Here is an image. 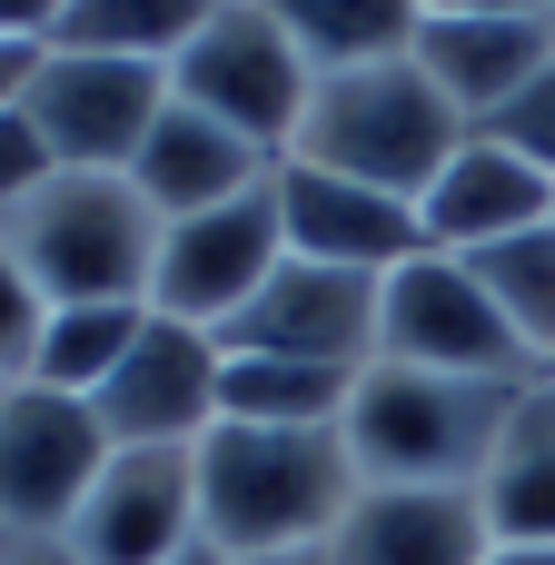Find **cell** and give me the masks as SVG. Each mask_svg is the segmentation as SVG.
Instances as JSON below:
<instances>
[{
	"instance_id": "6da1fadb",
	"label": "cell",
	"mask_w": 555,
	"mask_h": 565,
	"mask_svg": "<svg viewBox=\"0 0 555 565\" xmlns=\"http://www.w3.org/2000/svg\"><path fill=\"white\" fill-rule=\"evenodd\" d=\"M348 507H357L348 427H238V417H218L199 437V536L228 565L328 546Z\"/></svg>"
},
{
	"instance_id": "7a4b0ae2",
	"label": "cell",
	"mask_w": 555,
	"mask_h": 565,
	"mask_svg": "<svg viewBox=\"0 0 555 565\" xmlns=\"http://www.w3.org/2000/svg\"><path fill=\"white\" fill-rule=\"evenodd\" d=\"M0 238H10V258L30 268L40 308H149L169 218H159L129 179L50 169V179L0 218Z\"/></svg>"
},
{
	"instance_id": "3957f363",
	"label": "cell",
	"mask_w": 555,
	"mask_h": 565,
	"mask_svg": "<svg viewBox=\"0 0 555 565\" xmlns=\"http://www.w3.org/2000/svg\"><path fill=\"white\" fill-rule=\"evenodd\" d=\"M536 387V377H526ZM526 387L497 377H437V367H367L357 407H348V457L357 487H437V497H477L487 457L516 417Z\"/></svg>"
},
{
	"instance_id": "277c9868",
	"label": "cell",
	"mask_w": 555,
	"mask_h": 565,
	"mask_svg": "<svg viewBox=\"0 0 555 565\" xmlns=\"http://www.w3.org/2000/svg\"><path fill=\"white\" fill-rule=\"evenodd\" d=\"M467 149V119L447 109V89L407 60H377V70H348V79H318L308 89V119H298V169H328V179H367L387 199H427V179Z\"/></svg>"
},
{
	"instance_id": "5b68a950",
	"label": "cell",
	"mask_w": 555,
	"mask_h": 565,
	"mask_svg": "<svg viewBox=\"0 0 555 565\" xmlns=\"http://www.w3.org/2000/svg\"><path fill=\"white\" fill-rule=\"evenodd\" d=\"M308 50L288 30V0H209L189 50L169 60V99L238 129L248 149L288 159L298 149V119H308Z\"/></svg>"
},
{
	"instance_id": "8992f818",
	"label": "cell",
	"mask_w": 555,
	"mask_h": 565,
	"mask_svg": "<svg viewBox=\"0 0 555 565\" xmlns=\"http://www.w3.org/2000/svg\"><path fill=\"white\" fill-rule=\"evenodd\" d=\"M20 119L40 129L50 169H99V179H129L149 129L169 119V70L149 60H99V50H50Z\"/></svg>"
},
{
	"instance_id": "52a82bcc",
	"label": "cell",
	"mask_w": 555,
	"mask_h": 565,
	"mask_svg": "<svg viewBox=\"0 0 555 565\" xmlns=\"http://www.w3.org/2000/svg\"><path fill=\"white\" fill-rule=\"evenodd\" d=\"M377 367H437V377H497V387H526L536 358L506 338L497 298L477 288L467 258L427 248L387 278V308H377Z\"/></svg>"
},
{
	"instance_id": "ba28073f",
	"label": "cell",
	"mask_w": 555,
	"mask_h": 565,
	"mask_svg": "<svg viewBox=\"0 0 555 565\" xmlns=\"http://www.w3.org/2000/svg\"><path fill=\"white\" fill-rule=\"evenodd\" d=\"M99 467H109V437L79 397L30 387V377L0 387V526L20 546H60Z\"/></svg>"
},
{
	"instance_id": "9c48e42d",
	"label": "cell",
	"mask_w": 555,
	"mask_h": 565,
	"mask_svg": "<svg viewBox=\"0 0 555 565\" xmlns=\"http://www.w3.org/2000/svg\"><path fill=\"white\" fill-rule=\"evenodd\" d=\"M278 268H288V228H278V179H268V189H248V199H228V209L169 218L149 308L179 318V328H209V338H218Z\"/></svg>"
},
{
	"instance_id": "30bf717a",
	"label": "cell",
	"mask_w": 555,
	"mask_h": 565,
	"mask_svg": "<svg viewBox=\"0 0 555 565\" xmlns=\"http://www.w3.org/2000/svg\"><path fill=\"white\" fill-rule=\"evenodd\" d=\"M417 70L467 129H487L536 70H555V0H417Z\"/></svg>"
},
{
	"instance_id": "8fae6325",
	"label": "cell",
	"mask_w": 555,
	"mask_h": 565,
	"mask_svg": "<svg viewBox=\"0 0 555 565\" xmlns=\"http://www.w3.org/2000/svg\"><path fill=\"white\" fill-rule=\"evenodd\" d=\"M70 565H179L199 536V447H109L70 516Z\"/></svg>"
},
{
	"instance_id": "7c38bea8",
	"label": "cell",
	"mask_w": 555,
	"mask_h": 565,
	"mask_svg": "<svg viewBox=\"0 0 555 565\" xmlns=\"http://www.w3.org/2000/svg\"><path fill=\"white\" fill-rule=\"evenodd\" d=\"M377 308H387V278H357V268H318V258H288L228 328L218 348L228 358H308V367H377Z\"/></svg>"
},
{
	"instance_id": "4fadbf2b",
	"label": "cell",
	"mask_w": 555,
	"mask_h": 565,
	"mask_svg": "<svg viewBox=\"0 0 555 565\" xmlns=\"http://www.w3.org/2000/svg\"><path fill=\"white\" fill-rule=\"evenodd\" d=\"M218 377H228L218 338L149 308V328L129 338V358H119V377L89 397V417H99L109 447H199V437L218 427Z\"/></svg>"
},
{
	"instance_id": "5bb4252c",
	"label": "cell",
	"mask_w": 555,
	"mask_h": 565,
	"mask_svg": "<svg viewBox=\"0 0 555 565\" xmlns=\"http://www.w3.org/2000/svg\"><path fill=\"white\" fill-rule=\"evenodd\" d=\"M278 228H288V258L357 268V278H397L407 258H427L417 199H387L367 179H328L298 159H278Z\"/></svg>"
},
{
	"instance_id": "9a60e30c",
	"label": "cell",
	"mask_w": 555,
	"mask_h": 565,
	"mask_svg": "<svg viewBox=\"0 0 555 565\" xmlns=\"http://www.w3.org/2000/svg\"><path fill=\"white\" fill-rule=\"evenodd\" d=\"M555 218V179L546 169H526L516 149H497L487 129H467V149L427 179V199H417V228H427V248H447V258H477V248H497V238H526V228H546Z\"/></svg>"
},
{
	"instance_id": "2e32d148",
	"label": "cell",
	"mask_w": 555,
	"mask_h": 565,
	"mask_svg": "<svg viewBox=\"0 0 555 565\" xmlns=\"http://www.w3.org/2000/svg\"><path fill=\"white\" fill-rule=\"evenodd\" d=\"M487 507L477 497H437V487H357V507L338 516L328 565H487Z\"/></svg>"
},
{
	"instance_id": "e0dca14e",
	"label": "cell",
	"mask_w": 555,
	"mask_h": 565,
	"mask_svg": "<svg viewBox=\"0 0 555 565\" xmlns=\"http://www.w3.org/2000/svg\"><path fill=\"white\" fill-rule=\"evenodd\" d=\"M268 179H278L268 149H248L238 129H218V119H199V109H179V99H169V119L149 129L139 169H129V189H139L159 218L228 209V199H248V189H268Z\"/></svg>"
},
{
	"instance_id": "ac0fdd59",
	"label": "cell",
	"mask_w": 555,
	"mask_h": 565,
	"mask_svg": "<svg viewBox=\"0 0 555 565\" xmlns=\"http://www.w3.org/2000/svg\"><path fill=\"white\" fill-rule=\"evenodd\" d=\"M477 507H487L497 546H555V387L546 377L516 397V417H506V437L487 457Z\"/></svg>"
},
{
	"instance_id": "d6986e66",
	"label": "cell",
	"mask_w": 555,
	"mask_h": 565,
	"mask_svg": "<svg viewBox=\"0 0 555 565\" xmlns=\"http://www.w3.org/2000/svg\"><path fill=\"white\" fill-rule=\"evenodd\" d=\"M228 358V348H218ZM367 367H308V358H228L218 377V417L238 427H348Z\"/></svg>"
},
{
	"instance_id": "ffe728a7",
	"label": "cell",
	"mask_w": 555,
	"mask_h": 565,
	"mask_svg": "<svg viewBox=\"0 0 555 565\" xmlns=\"http://www.w3.org/2000/svg\"><path fill=\"white\" fill-rule=\"evenodd\" d=\"M209 0H50V50H99V60H149L169 70L189 50Z\"/></svg>"
},
{
	"instance_id": "44dd1931",
	"label": "cell",
	"mask_w": 555,
	"mask_h": 565,
	"mask_svg": "<svg viewBox=\"0 0 555 565\" xmlns=\"http://www.w3.org/2000/svg\"><path fill=\"white\" fill-rule=\"evenodd\" d=\"M288 30L308 50V79H348L417 50V0H288Z\"/></svg>"
},
{
	"instance_id": "7402d4cb",
	"label": "cell",
	"mask_w": 555,
	"mask_h": 565,
	"mask_svg": "<svg viewBox=\"0 0 555 565\" xmlns=\"http://www.w3.org/2000/svg\"><path fill=\"white\" fill-rule=\"evenodd\" d=\"M149 328V308H50L40 318V348H30V387H60V397H99L129 358V338Z\"/></svg>"
},
{
	"instance_id": "603a6c76",
	"label": "cell",
	"mask_w": 555,
	"mask_h": 565,
	"mask_svg": "<svg viewBox=\"0 0 555 565\" xmlns=\"http://www.w3.org/2000/svg\"><path fill=\"white\" fill-rule=\"evenodd\" d=\"M467 268H477V288L497 298L506 338H516V348L546 367V358H555V218H546V228H526V238H497V248H477Z\"/></svg>"
},
{
	"instance_id": "cb8c5ba5",
	"label": "cell",
	"mask_w": 555,
	"mask_h": 565,
	"mask_svg": "<svg viewBox=\"0 0 555 565\" xmlns=\"http://www.w3.org/2000/svg\"><path fill=\"white\" fill-rule=\"evenodd\" d=\"M487 139H497V149H516L526 169H546V179H555V70H536V79L487 119Z\"/></svg>"
},
{
	"instance_id": "d4e9b609",
	"label": "cell",
	"mask_w": 555,
	"mask_h": 565,
	"mask_svg": "<svg viewBox=\"0 0 555 565\" xmlns=\"http://www.w3.org/2000/svg\"><path fill=\"white\" fill-rule=\"evenodd\" d=\"M40 288H30V268L10 258V238H0V387H20L30 377V348H40Z\"/></svg>"
},
{
	"instance_id": "484cf974",
	"label": "cell",
	"mask_w": 555,
	"mask_h": 565,
	"mask_svg": "<svg viewBox=\"0 0 555 565\" xmlns=\"http://www.w3.org/2000/svg\"><path fill=\"white\" fill-rule=\"evenodd\" d=\"M40 179H50V149H40V129H30L20 109H0V218H10V209H20Z\"/></svg>"
},
{
	"instance_id": "4316f807",
	"label": "cell",
	"mask_w": 555,
	"mask_h": 565,
	"mask_svg": "<svg viewBox=\"0 0 555 565\" xmlns=\"http://www.w3.org/2000/svg\"><path fill=\"white\" fill-rule=\"evenodd\" d=\"M487 565H555V546H487Z\"/></svg>"
},
{
	"instance_id": "83f0119b",
	"label": "cell",
	"mask_w": 555,
	"mask_h": 565,
	"mask_svg": "<svg viewBox=\"0 0 555 565\" xmlns=\"http://www.w3.org/2000/svg\"><path fill=\"white\" fill-rule=\"evenodd\" d=\"M238 565H328V546H288V556H238Z\"/></svg>"
},
{
	"instance_id": "f1b7e54d",
	"label": "cell",
	"mask_w": 555,
	"mask_h": 565,
	"mask_svg": "<svg viewBox=\"0 0 555 565\" xmlns=\"http://www.w3.org/2000/svg\"><path fill=\"white\" fill-rule=\"evenodd\" d=\"M20 565H70V546H20Z\"/></svg>"
},
{
	"instance_id": "f546056e",
	"label": "cell",
	"mask_w": 555,
	"mask_h": 565,
	"mask_svg": "<svg viewBox=\"0 0 555 565\" xmlns=\"http://www.w3.org/2000/svg\"><path fill=\"white\" fill-rule=\"evenodd\" d=\"M179 565H228V556H218V546H189V556H179Z\"/></svg>"
},
{
	"instance_id": "4dcf8cb0",
	"label": "cell",
	"mask_w": 555,
	"mask_h": 565,
	"mask_svg": "<svg viewBox=\"0 0 555 565\" xmlns=\"http://www.w3.org/2000/svg\"><path fill=\"white\" fill-rule=\"evenodd\" d=\"M0 565H20V536H10V526H0Z\"/></svg>"
},
{
	"instance_id": "1f68e13d",
	"label": "cell",
	"mask_w": 555,
	"mask_h": 565,
	"mask_svg": "<svg viewBox=\"0 0 555 565\" xmlns=\"http://www.w3.org/2000/svg\"><path fill=\"white\" fill-rule=\"evenodd\" d=\"M536 377H546V387H555V358H546V367H536Z\"/></svg>"
}]
</instances>
